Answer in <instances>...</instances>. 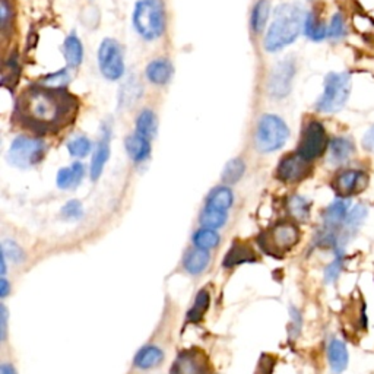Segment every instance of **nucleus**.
<instances>
[{"label":"nucleus","mask_w":374,"mask_h":374,"mask_svg":"<svg viewBox=\"0 0 374 374\" xmlns=\"http://www.w3.org/2000/svg\"><path fill=\"white\" fill-rule=\"evenodd\" d=\"M269 18V2L268 0H259L251 15V26L255 33H262Z\"/></svg>","instance_id":"2f4dec72"},{"label":"nucleus","mask_w":374,"mask_h":374,"mask_svg":"<svg viewBox=\"0 0 374 374\" xmlns=\"http://www.w3.org/2000/svg\"><path fill=\"white\" fill-rule=\"evenodd\" d=\"M344 258L345 253L344 249H337L335 250V259H333L332 263H329L325 269V283L326 284H332L335 283V280L339 278L342 268H344Z\"/></svg>","instance_id":"f704fd0d"},{"label":"nucleus","mask_w":374,"mask_h":374,"mask_svg":"<svg viewBox=\"0 0 374 374\" xmlns=\"http://www.w3.org/2000/svg\"><path fill=\"white\" fill-rule=\"evenodd\" d=\"M164 351L155 345H145L133 358V366L141 370H151L164 362Z\"/></svg>","instance_id":"dca6fc26"},{"label":"nucleus","mask_w":374,"mask_h":374,"mask_svg":"<svg viewBox=\"0 0 374 374\" xmlns=\"http://www.w3.org/2000/svg\"><path fill=\"white\" fill-rule=\"evenodd\" d=\"M310 171V163L300 154L285 157L278 166V179L285 183H299Z\"/></svg>","instance_id":"ddd939ff"},{"label":"nucleus","mask_w":374,"mask_h":374,"mask_svg":"<svg viewBox=\"0 0 374 374\" xmlns=\"http://www.w3.org/2000/svg\"><path fill=\"white\" fill-rule=\"evenodd\" d=\"M291 320H292V329H296V335H297L301 329L303 320H301L300 312L297 309H294V307H291Z\"/></svg>","instance_id":"a18cd8bd"},{"label":"nucleus","mask_w":374,"mask_h":374,"mask_svg":"<svg viewBox=\"0 0 374 374\" xmlns=\"http://www.w3.org/2000/svg\"><path fill=\"white\" fill-rule=\"evenodd\" d=\"M258 260V255L253 249L243 243H234L229 253L225 255V259L222 262L224 268H234L237 265L243 263H251Z\"/></svg>","instance_id":"a211bd4d"},{"label":"nucleus","mask_w":374,"mask_h":374,"mask_svg":"<svg viewBox=\"0 0 374 374\" xmlns=\"http://www.w3.org/2000/svg\"><path fill=\"white\" fill-rule=\"evenodd\" d=\"M126 151L133 161L142 163L145 159H148L151 155L150 141L135 133V135H132L126 139Z\"/></svg>","instance_id":"6ab92c4d"},{"label":"nucleus","mask_w":374,"mask_h":374,"mask_svg":"<svg viewBox=\"0 0 374 374\" xmlns=\"http://www.w3.org/2000/svg\"><path fill=\"white\" fill-rule=\"evenodd\" d=\"M226 222V212L218 211V209H212V208H205L202 215H200V225L204 229L209 230H218Z\"/></svg>","instance_id":"c756f323"},{"label":"nucleus","mask_w":374,"mask_h":374,"mask_svg":"<svg viewBox=\"0 0 374 374\" xmlns=\"http://www.w3.org/2000/svg\"><path fill=\"white\" fill-rule=\"evenodd\" d=\"M69 81H71V75H69L68 69H62L59 72H55V73L46 76L43 79V84L46 85V88L62 89L63 87L69 84Z\"/></svg>","instance_id":"c9c22d12"},{"label":"nucleus","mask_w":374,"mask_h":374,"mask_svg":"<svg viewBox=\"0 0 374 374\" xmlns=\"http://www.w3.org/2000/svg\"><path fill=\"white\" fill-rule=\"evenodd\" d=\"M46 150L47 146L42 139L22 135L12 142L8 158L12 166L25 170L42 161Z\"/></svg>","instance_id":"423d86ee"},{"label":"nucleus","mask_w":374,"mask_h":374,"mask_svg":"<svg viewBox=\"0 0 374 374\" xmlns=\"http://www.w3.org/2000/svg\"><path fill=\"white\" fill-rule=\"evenodd\" d=\"M288 211L296 220L305 221L310 217V202L299 195L291 196L288 200Z\"/></svg>","instance_id":"7c9ffc66"},{"label":"nucleus","mask_w":374,"mask_h":374,"mask_svg":"<svg viewBox=\"0 0 374 374\" xmlns=\"http://www.w3.org/2000/svg\"><path fill=\"white\" fill-rule=\"evenodd\" d=\"M208 357L202 350L192 348L179 353L171 366L170 374H209Z\"/></svg>","instance_id":"9b49d317"},{"label":"nucleus","mask_w":374,"mask_h":374,"mask_svg":"<svg viewBox=\"0 0 374 374\" xmlns=\"http://www.w3.org/2000/svg\"><path fill=\"white\" fill-rule=\"evenodd\" d=\"M294 72H296V68H294L292 62L284 60L278 63L268 82V91L272 97L284 98L288 96L291 91Z\"/></svg>","instance_id":"f8f14e48"},{"label":"nucleus","mask_w":374,"mask_h":374,"mask_svg":"<svg viewBox=\"0 0 374 374\" xmlns=\"http://www.w3.org/2000/svg\"><path fill=\"white\" fill-rule=\"evenodd\" d=\"M2 255H3L6 259L9 258L10 260L17 262V263L22 262L24 258H25L22 249H21L17 243L10 242V240H6V242H3V244H2Z\"/></svg>","instance_id":"58836bf2"},{"label":"nucleus","mask_w":374,"mask_h":374,"mask_svg":"<svg viewBox=\"0 0 374 374\" xmlns=\"http://www.w3.org/2000/svg\"><path fill=\"white\" fill-rule=\"evenodd\" d=\"M367 213L368 209L363 204H358L354 208H351L348 212V217H346L344 224V234L346 235L355 234L359 226L363 225L364 220L367 218Z\"/></svg>","instance_id":"a878e982"},{"label":"nucleus","mask_w":374,"mask_h":374,"mask_svg":"<svg viewBox=\"0 0 374 374\" xmlns=\"http://www.w3.org/2000/svg\"><path fill=\"white\" fill-rule=\"evenodd\" d=\"M290 136V130L283 118L274 114H265L256 130V148L262 152H274L283 148Z\"/></svg>","instance_id":"39448f33"},{"label":"nucleus","mask_w":374,"mask_h":374,"mask_svg":"<svg viewBox=\"0 0 374 374\" xmlns=\"http://www.w3.org/2000/svg\"><path fill=\"white\" fill-rule=\"evenodd\" d=\"M209 253L208 250H202V249H193L189 253H187L184 258V269L186 272H189L190 275H199L202 274L206 266L209 265Z\"/></svg>","instance_id":"aec40b11"},{"label":"nucleus","mask_w":374,"mask_h":374,"mask_svg":"<svg viewBox=\"0 0 374 374\" xmlns=\"http://www.w3.org/2000/svg\"><path fill=\"white\" fill-rule=\"evenodd\" d=\"M345 21L341 13H335L332 17L330 25L328 26V37L332 39H341L345 37Z\"/></svg>","instance_id":"4c0bfd02"},{"label":"nucleus","mask_w":374,"mask_h":374,"mask_svg":"<svg viewBox=\"0 0 374 374\" xmlns=\"http://www.w3.org/2000/svg\"><path fill=\"white\" fill-rule=\"evenodd\" d=\"M10 21H12V8L9 0H0V22H2V28L5 31Z\"/></svg>","instance_id":"79ce46f5"},{"label":"nucleus","mask_w":374,"mask_h":374,"mask_svg":"<svg viewBox=\"0 0 374 374\" xmlns=\"http://www.w3.org/2000/svg\"><path fill=\"white\" fill-rule=\"evenodd\" d=\"M328 145L329 139L325 126L317 122V120H310L303 130V136L299 145L297 154H300L304 159L310 163L313 159L323 155Z\"/></svg>","instance_id":"0eeeda50"},{"label":"nucleus","mask_w":374,"mask_h":374,"mask_svg":"<svg viewBox=\"0 0 374 374\" xmlns=\"http://www.w3.org/2000/svg\"><path fill=\"white\" fill-rule=\"evenodd\" d=\"M18 78V63L15 59H10L3 69V75H2V85L8 84V79H10V82L15 81Z\"/></svg>","instance_id":"a19ab883"},{"label":"nucleus","mask_w":374,"mask_h":374,"mask_svg":"<svg viewBox=\"0 0 374 374\" xmlns=\"http://www.w3.org/2000/svg\"><path fill=\"white\" fill-rule=\"evenodd\" d=\"M136 133L151 141L157 133V117L154 112L143 110L136 120Z\"/></svg>","instance_id":"cd10ccee"},{"label":"nucleus","mask_w":374,"mask_h":374,"mask_svg":"<svg viewBox=\"0 0 374 374\" xmlns=\"http://www.w3.org/2000/svg\"><path fill=\"white\" fill-rule=\"evenodd\" d=\"M246 166L240 158H234L231 159L230 163H226V166L224 167L222 171V181L226 184H234L237 183L240 179L243 177L244 175Z\"/></svg>","instance_id":"72a5a7b5"},{"label":"nucleus","mask_w":374,"mask_h":374,"mask_svg":"<svg viewBox=\"0 0 374 374\" xmlns=\"http://www.w3.org/2000/svg\"><path fill=\"white\" fill-rule=\"evenodd\" d=\"M304 10L297 5H280L276 8L274 21L265 38L266 51H278L294 43L304 28Z\"/></svg>","instance_id":"f03ea898"},{"label":"nucleus","mask_w":374,"mask_h":374,"mask_svg":"<svg viewBox=\"0 0 374 374\" xmlns=\"http://www.w3.org/2000/svg\"><path fill=\"white\" fill-rule=\"evenodd\" d=\"M329 150H330L332 161L337 163V164L348 161L350 157L355 151L353 141L348 139V138H342V136L333 138L330 141V143H329Z\"/></svg>","instance_id":"4be33fe9"},{"label":"nucleus","mask_w":374,"mask_h":374,"mask_svg":"<svg viewBox=\"0 0 374 374\" xmlns=\"http://www.w3.org/2000/svg\"><path fill=\"white\" fill-rule=\"evenodd\" d=\"M91 141L85 136H78L75 139H72L68 143V151L71 152V155L78 157V158H84L89 154L91 151Z\"/></svg>","instance_id":"e433bc0d"},{"label":"nucleus","mask_w":374,"mask_h":374,"mask_svg":"<svg viewBox=\"0 0 374 374\" xmlns=\"http://www.w3.org/2000/svg\"><path fill=\"white\" fill-rule=\"evenodd\" d=\"M211 305V296L206 290H200L193 301L192 309L187 312L186 314V322L187 323H199L200 320L204 319L206 312L209 310Z\"/></svg>","instance_id":"5701e85b"},{"label":"nucleus","mask_w":374,"mask_h":374,"mask_svg":"<svg viewBox=\"0 0 374 374\" xmlns=\"http://www.w3.org/2000/svg\"><path fill=\"white\" fill-rule=\"evenodd\" d=\"M328 362L333 374H341L348 367V350L342 341L337 338L330 339L328 345Z\"/></svg>","instance_id":"f3484780"},{"label":"nucleus","mask_w":374,"mask_h":374,"mask_svg":"<svg viewBox=\"0 0 374 374\" xmlns=\"http://www.w3.org/2000/svg\"><path fill=\"white\" fill-rule=\"evenodd\" d=\"M350 92V73H329L325 78V89L316 103V109L320 113H337L348 101Z\"/></svg>","instance_id":"20e7f679"},{"label":"nucleus","mask_w":374,"mask_h":374,"mask_svg":"<svg viewBox=\"0 0 374 374\" xmlns=\"http://www.w3.org/2000/svg\"><path fill=\"white\" fill-rule=\"evenodd\" d=\"M10 292V285H9V280L2 276L0 278V296H2V299H6L9 296Z\"/></svg>","instance_id":"49530a36"},{"label":"nucleus","mask_w":374,"mask_h":374,"mask_svg":"<svg viewBox=\"0 0 374 374\" xmlns=\"http://www.w3.org/2000/svg\"><path fill=\"white\" fill-rule=\"evenodd\" d=\"M64 57L71 68H78L84 57V48L76 35H71L64 42Z\"/></svg>","instance_id":"bb28decb"},{"label":"nucleus","mask_w":374,"mask_h":374,"mask_svg":"<svg viewBox=\"0 0 374 374\" xmlns=\"http://www.w3.org/2000/svg\"><path fill=\"white\" fill-rule=\"evenodd\" d=\"M304 33L313 42H322L328 37V26L322 21H319L314 13H309L305 17Z\"/></svg>","instance_id":"c85d7f7f"},{"label":"nucleus","mask_w":374,"mask_h":374,"mask_svg":"<svg viewBox=\"0 0 374 374\" xmlns=\"http://www.w3.org/2000/svg\"><path fill=\"white\" fill-rule=\"evenodd\" d=\"M172 73V66L167 60H154L146 68V76L150 81L157 85H164L170 81Z\"/></svg>","instance_id":"b1692460"},{"label":"nucleus","mask_w":374,"mask_h":374,"mask_svg":"<svg viewBox=\"0 0 374 374\" xmlns=\"http://www.w3.org/2000/svg\"><path fill=\"white\" fill-rule=\"evenodd\" d=\"M350 209V199L339 197L335 202H332L323 212L325 230L338 233L339 229H344V224L346 217H348Z\"/></svg>","instance_id":"4468645a"},{"label":"nucleus","mask_w":374,"mask_h":374,"mask_svg":"<svg viewBox=\"0 0 374 374\" xmlns=\"http://www.w3.org/2000/svg\"><path fill=\"white\" fill-rule=\"evenodd\" d=\"M133 24L145 39H155L164 33L166 12L161 0H139L133 12Z\"/></svg>","instance_id":"7ed1b4c3"},{"label":"nucleus","mask_w":374,"mask_h":374,"mask_svg":"<svg viewBox=\"0 0 374 374\" xmlns=\"http://www.w3.org/2000/svg\"><path fill=\"white\" fill-rule=\"evenodd\" d=\"M85 175V168L82 164L75 163L68 168H62L57 172V186L60 189H73L82 181Z\"/></svg>","instance_id":"412c9836"},{"label":"nucleus","mask_w":374,"mask_h":374,"mask_svg":"<svg viewBox=\"0 0 374 374\" xmlns=\"http://www.w3.org/2000/svg\"><path fill=\"white\" fill-rule=\"evenodd\" d=\"M370 183V176L366 170L348 168L339 171L337 177L333 179L332 187L337 195L342 199H348L350 196L358 195L359 192L366 190Z\"/></svg>","instance_id":"9d476101"},{"label":"nucleus","mask_w":374,"mask_h":374,"mask_svg":"<svg viewBox=\"0 0 374 374\" xmlns=\"http://www.w3.org/2000/svg\"><path fill=\"white\" fill-rule=\"evenodd\" d=\"M82 215H84V209H82L81 202H78V200H71V202H68L62 208V217L68 221L79 220Z\"/></svg>","instance_id":"ea45409f"},{"label":"nucleus","mask_w":374,"mask_h":374,"mask_svg":"<svg viewBox=\"0 0 374 374\" xmlns=\"http://www.w3.org/2000/svg\"><path fill=\"white\" fill-rule=\"evenodd\" d=\"M220 234L215 230H209V229H202L195 233L193 235V243L197 249L202 250H209V249H215L220 244Z\"/></svg>","instance_id":"473e14b6"},{"label":"nucleus","mask_w":374,"mask_h":374,"mask_svg":"<svg viewBox=\"0 0 374 374\" xmlns=\"http://www.w3.org/2000/svg\"><path fill=\"white\" fill-rule=\"evenodd\" d=\"M233 192L229 187H217V189H213L208 196L206 206L226 212L233 205Z\"/></svg>","instance_id":"393cba45"},{"label":"nucleus","mask_w":374,"mask_h":374,"mask_svg":"<svg viewBox=\"0 0 374 374\" xmlns=\"http://www.w3.org/2000/svg\"><path fill=\"white\" fill-rule=\"evenodd\" d=\"M363 148L374 154V125L366 132V135L363 138Z\"/></svg>","instance_id":"c03bdc74"},{"label":"nucleus","mask_w":374,"mask_h":374,"mask_svg":"<svg viewBox=\"0 0 374 374\" xmlns=\"http://www.w3.org/2000/svg\"><path fill=\"white\" fill-rule=\"evenodd\" d=\"M0 374H18L15 367H13L12 364L9 363H3L2 366H0Z\"/></svg>","instance_id":"de8ad7c7"},{"label":"nucleus","mask_w":374,"mask_h":374,"mask_svg":"<svg viewBox=\"0 0 374 374\" xmlns=\"http://www.w3.org/2000/svg\"><path fill=\"white\" fill-rule=\"evenodd\" d=\"M300 230L292 222L276 224L274 229L266 234V240H262L263 247L268 253H283L292 249L299 243Z\"/></svg>","instance_id":"1a4fd4ad"},{"label":"nucleus","mask_w":374,"mask_h":374,"mask_svg":"<svg viewBox=\"0 0 374 374\" xmlns=\"http://www.w3.org/2000/svg\"><path fill=\"white\" fill-rule=\"evenodd\" d=\"M72 98L59 89L30 88L19 101V113L34 127H56L69 117Z\"/></svg>","instance_id":"f257e3e1"},{"label":"nucleus","mask_w":374,"mask_h":374,"mask_svg":"<svg viewBox=\"0 0 374 374\" xmlns=\"http://www.w3.org/2000/svg\"><path fill=\"white\" fill-rule=\"evenodd\" d=\"M109 157H110V129L109 126H103L101 138L96 146V151H93L91 161V179L93 181L100 179Z\"/></svg>","instance_id":"2eb2a0df"},{"label":"nucleus","mask_w":374,"mask_h":374,"mask_svg":"<svg viewBox=\"0 0 374 374\" xmlns=\"http://www.w3.org/2000/svg\"><path fill=\"white\" fill-rule=\"evenodd\" d=\"M98 63L101 73L107 79L116 81V79L122 78L125 73V62L120 44L110 38L104 39L98 51Z\"/></svg>","instance_id":"6e6552de"},{"label":"nucleus","mask_w":374,"mask_h":374,"mask_svg":"<svg viewBox=\"0 0 374 374\" xmlns=\"http://www.w3.org/2000/svg\"><path fill=\"white\" fill-rule=\"evenodd\" d=\"M6 333H8V309L5 304H2L0 305V338H2V341L6 339Z\"/></svg>","instance_id":"37998d69"}]
</instances>
